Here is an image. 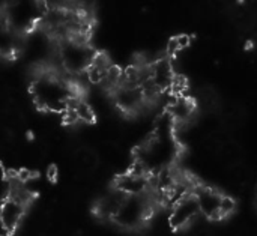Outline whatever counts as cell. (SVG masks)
I'll list each match as a JSON object with an SVG mask.
<instances>
[{"instance_id":"8992f818","label":"cell","mask_w":257,"mask_h":236,"mask_svg":"<svg viewBox=\"0 0 257 236\" xmlns=\"http://www.w3.org/2000/svg\"><path fill=\"white\" fill-rule=\"evenodd\" d=\"M200 215H202V212H200L197 197L194 193H190L172 206L169 223H170L172 229L182 230V229L190 227L193 223H196V220Z\"/></svg>"},{"instance_id":"277c9868","label":"cell","mask_w":257,"mask_h":236,"mask_svg":"<svg viewBox=\"0 0 257 236\" xmlns=\"http://www.w3.org/2000/svg\"><path fill=\"white\" fill-rule=\"evenodd\" d=\"M151 214H152V203L148 194L125 196L111 221H114L122 229L136 230L149 220Z\"/></svg>"},{"instance_id":"3957f363","label":"cell","mask_w":257,"mask_h":236,"mask_svg":"<svg viewBox=\"0 0 257 236\" xmlns=\"http://www.w3.org/2000/svg\"><path fill=\"white\" fill-rule=\"evenodd\" d=\"M47 11L35 2H15L5 6V29L17 36H26L41 26Z\"/></svg>"},{"instance_id":"5b68a950","label":"cell","mask_w":257,"mask_h":236,"mask_svg":"<svg viewBox=\"0 0 257 236\" xmlns=\"http://www.w3.org/2000/svg\"><path fill=\"white\" fill-rule=\"evenodd\" d=\"M27 202H29V196L23 194L17 188H14V193L9 199L2 202L0 221H2V229L5 232V236L12 235L21 224L26 215Z\"/></svg>"},{"instance_id":"52a82bcc","label":"cell","mask_w":257,"mask_h":236,"mask_svg":"<svg viewBox=\"0 0 257 236\" xmlns=\"http://www.w3.org/2000/svg\"><path fill=\"white\" fill-rule=\"evenodd\" d=\"M148 101V93L143 86L122 83L114 89V102L122 113L134 114L140 111Z\"/></svg>"},{"instance_id":"4fadbf2b","label":"cell","mask_w":257,"mask_h":236,"mask_svg":"<svg viewBox=\"0 0 257 236\" xmlns=\"http://www.w3.org/2000/svg\"><path fill=\"white\" fill-rule=\"evenodd\" d=\"M233 211H235V200L232 197H229V196H224V199H223V208H221L223 218L227 217V215H230Z\"/></svg>"},{"instance_id":"7c38bea8","label":"cell","mask_w":257,"mask_h":236,"mask_svg":"<svg viewBox=\"0 0 257 236\" xmlns=\"http://www.w3.org/2000/svg\"><path fill=\"white\" fill-rule=\"evenodd\" d=\"M169 114L176 124H187L194 114V102L187 98H176L169 107Z\"/></svg>"},{"instance_id":"30bf717a","label":"cell","mask_w":257,"mask_h":236,"mask_svg":"<svg viewBox=\"0 0 257 236\" xmlns=\"http://www.w3.org/2000/svg\"><path fill=\"white\" fill-rule=\"evenodd\" d=\"M125 194L120 193L119 190L113 188L108 194L102 196L99 199V202L96 203V214L102 218H108V220H113L122 200H123Z\"/></svg>"},{"instance_id":"6da1fadb","label":"cell","mask_w":257,"mask_h":236,"mask_svg":"<svg viewBox=\"0 0 257 236\" xmlns=\"http://www.w3.org/2000/svg\"><path fill=\"white\" fill-rule=\"evenodd\" d=\"M35 104L44 111H66L75 98L72 84L56 72H39L30 86Z\"/></svg>"},{"instance_id":"8fae6325","label":"cell","mask_w":257,"mask_h":236,"mask_svg":"<svg viewBox=\"0 0 257 236\" xmlns=\"http://www.w3.org/2000/svg\"><path fill=\"white\" fill-rule=\"evenodd\" d=\"M65 114H66L68 122H71V124L72 122L90 124L95 119V113H93L92 107L86 101H83V99H80L77 96L72 99V102L68 107V110L65 111Z\"/></svg>"},{"instance_id":"9c48e42d","label":"cell","mask_w":257,"mask_h":236,"mask_svg":"<svg viewBox=\"0 0 257 236\" xmlns=\"http://www.w3.org/2000/svg\"><path fill=\"white\" fill-rule=\"evenodd\" d=\"M148 175L136 173L133 170L120 175L114 184V188L123 193L125 196H140V194H148Z\"/></svg>"},{"instance_id":"7a4b0ae2","label":"cell","mask_w":257,"mask_h":236,"mask_svg":"<svg viewBox=\"0 0 257 236\" xmlns=\"http://www.w3.org/2000/svg\"><path fill=\"white\" fill-rule=\"evenodd\" d=\"M57 59L60 66L74 75L87 74L96 59V53L80 36H65L57 44Z\"/></svg>"},{"instance_id":"ba28073f","label":"cell","mask_w":257,"mask_h":236,"mask_svg":"<svg viewBox=\"0 0 257 236\" xmlns=\"http://www.w3.org/2000/svg\"><path fill=\"white\" fill-rule=\"evenodd\" d=\"M194 194L197 197L202 217H205L208 220H220V218H223V215H221L223 199H224L223 194L217 193L212 188H205V187L194 191Z\"/></svg>"}]
</instances>
